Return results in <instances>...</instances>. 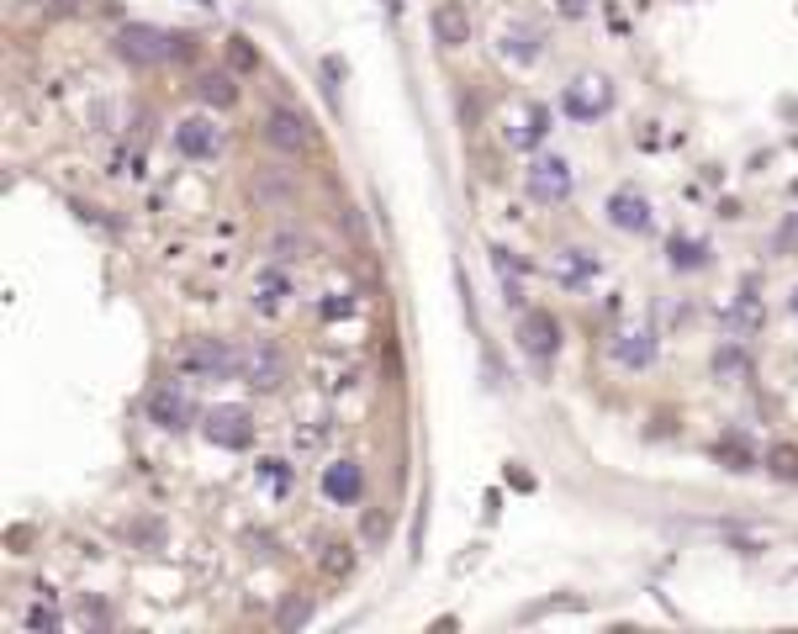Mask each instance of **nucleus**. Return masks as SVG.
I'll return each instance as SVG.
<instances>
[{
    "mask_svg": "<svg viewBox=\"0 0 798 634\" xmlns=\"http://www.w3.org/2000/svg\"><path fill=\"white\" fill-rule=\"evenodd\" d=\"M238 360H244V349H233L222 339H191L175 354L180 376H196V381H228V376H238Z\"/></svg>",
    "mask_w": 798,
    "mask_h": 634,
    "instance_id": "nucleus-1",
    "label": "nucleus"
},
{
    "mask_svg": "<svg viewBox=\"0 0 798 634\" xmlns=\"http://www.w3.org/2000/svg\"><path fill=\"white\" fill-rule=\"evenodd\" d=\"M259 133H265V143H270L281 159H307V154H318V127H312L296 106H275Z\"/></svg>",
    "mask_w": 798,
    "mask_h": 634,
    "instance_id": "nucleus-2",
    "label": "nucleus"
},
{
    "mask_svg": "<svg viewBox=\"0 0 798 634\" xmlns=\"http://www.w3.org/2000/svg\"><path fill=\"white\" fill-rule=\"evenodd\" d=\"M561 106H566V117H577V122H598V117L614 111V80H608V74H577V80L566 85Z\"/></svg>",
    "mask_w": 798,
    "mask_h": 634,
    "instance_id": "nucleus-3",
    "label": "nucleus"
},
{
    "mask_svg": "<svg viewBox=\"0 0 798 634\" xmlns=\"http://www.w3.org/2000/svg\"><path fill=\"white\" fill-rule=\"evenodd\" d=\"M170 43H175V32H164V27H154V22H122L117 27V53L127 64H159V59H170Z\"/></svg>",
    "mask_w": 798,
    "mask_h": 634,
    "instance_id": "nucleus-4",
    "label": "nucleus"
},
{
    "mask_svg": "<svg viewBox=\"0 0 798 634\" xmlns=\"http://www.w3.org/2000/svg\"><path fill=\"white\" fill-rule=\"evenodd\" d=\"M201 434H207L217 450H249L254 444V418L244 413V407L222 402V407H212V413L201 418Z\"/></svg>",
    "mask_w": 798,
    "mask_h": 634,
    "instance_id": "nucleus-5",
    "label": "nucleus"
},
{
    "mask_svg": "<svg viewBox=\"0 0 798 634\" xmlns=\"http://www.w3.org/2000/svg\"><path fill=\"white\" fill-rule=\"evenodd\" d=\"M524 191H529V201H540V207H555V201H566V196H571V164H566L561 154L534 159L529 175H524Z\"/></svg>",
    "mask_w": 798,
    "mask_h": 634,
    "instance_id": "nucleus-6",
    "label": "nucleus"
},
{
    "mask_svg": "<svg viewBox=\"0 0 798 634\" xmlns=\"http://www.w3.org/2000/svg\"><path fill=\"white\" fill-rule=\"evenodd\" d=\"M238 376H244L254 391H275L286 381V360H281V349L275 344H249L244 349V360H238Z\"/></svg>",
    "mask_w": 798,
    "mask_h": 634,
    "instance_id": "nucleus-7",
    "label": "nucleus"
},
{
    "mask_svg": "<svg viewBox=\"0 0 798 634\" xmlns=\"http://www.w3.org/2000/svg\"><path fill=\"white\" fill-rule=\"evenodd\" d=\"M175 148L185 159H217L222 154V133H217V122L212 117H180L175 122Z\"/></svg>",
    "mask_w": 798,
    "mask_h": 634,
    "instance_id": "nucleus-8",
    "label": "nucleus"
},
{
    "mask_svg": "<svg viewBox=\"0 0 798 634\" xmlns=\"http://www.w3.org/2000/svg\"><path fill=\"white\" fill-rule=\"evenodd\" d=\"M323 497L339 502V508H355L365 497V465L360 460H333L323 465Z\"/></svg>",
    "mask_w": 798,
    "mask_h": 634,
    "instance_id": "nucleus-9",
    "label": "nucleus"
},
{
    "mask_svg": "<svg viewBox=\"0 0 798 634\" xmlns=\"http://www.w3.org/2000/svg\"><path fill=\"white\" fill-rule=\"evenodd\" d=\"M191 418H196V407H191V397H185L180 386H154V391H148V423L191 428Z\"/></svg>",
    "mask_w": 798,
    "mask_h": 634,
    "instance_id": "nucleus-10",
    "label": "nucleus"
},
{
    "mask_svg": "<svg viewBox=\"0 0 798 634\" xmlns=\"http://www.w3.org/2000/svg\"><path fill=\"white\" fill-rule=\"evenodd\" d=\"M518 349L534 354V360H550V354L561 349V323H555L550 312H529L524 323H518Z\"/></svg>",
    "mask_w": 798,
    "mask_h": 634,
    "instance_id": "nucleus-11",
    "label": "nucleus"
},
{
    "mask_svg": "<svg viewBox=\"0 0 798 634\" xmlns=\"http://www.w3.org/2000/svg\"><path fill=\"white\" fill-rule=\"evenodd\" d=\"M608 222L624 233H645L651 228V201H645L640 191H614L608 196Z\"/></svg>",
    "mask_w": 798,
    "mask_h": 634,
    "instance_id": "nucleus-12",
    "label": "nucleus"
},
{
    "mask_svg": "<svg viewBox=\"0 0 798 634\" xmlns=\"http://www.w3.org/2000/svg\"><path fill=\"white\" fill-rule=\"evenodd\" d=\"M434 43H444V48H466V43H471V16H466V6H455V0L434 6Z\"/></svg>",
    "mask_w": 798,
    "mask_h": 634,
    "instance_id": "nucleus-13",
    "label": "nucleus"
},
{
    "mask_svg": "<svg viewBox=\"0 0 798 634\" xmlns=\"http://www.w3.org/2000/svg\"><path fill=\"white\" fill-rule=\"evenodd\" d=\"M540 53H545V32H540V27L513 22V27L503 32V59H508V64H534Z\"/></svg>",
    "mask_w": 798,
    "mask_h": 634,
    "instance_id": "nucleus-14",
    "label": "nucleus"
},
{
    "mask_svg": "<svg viewBox=\"0 0 798 634\" xmlns=\"http://www.w3.org/2000/svg\"><path fill=\"white\" fill-rule=\"evenodd\" d=\"M249 296H254V312H259V317H281V307L291 302V281H286L281 270H265V275L254 281Z\"/></svg>",
    "mask_w": 798,
    "mask_h": 634,
    "instance_id": "nucleus-15",
    "label": "nucleus"
},
{
    "mask_svg": "<svg viewBox=\"0 0 798 634\" xmlns=\"http://www.w3.org/2000/svg\"><path fill=\"white\" fill-rule=\"evenodd\" d=\"M614 360H619V365H629V370H645V365L656 360V333H651V328L624 333V339L614 344Z\"/></svg>",
    "mask_w": 798,
    "mask_h": 634,
    "instance_id": "nucleus-16",
    "label": "nucleus"
},
{
    "mask_svg": "<svg viewBox=\"0 0 798 634\" xmlns=\"http://www.w3.org/2000/svg\"><path fill=\"white\" fill-rule=\"evenodd\" d=\"M555 275H561V286H587L592 275H598V259L587 249H561L555 254Z\"/></svg>",
    "mask_w": 798,
    "mask_h": 634,
    "instance_id": "nucleus-17",
    "label": "nucleus"
},
{
    "mask_svg": "<svg viewBox=\"0 0 798 634\" xmlns=\"http://www.w3.org/2000/svg\"><path fill=\"white\" fill-rule=\"evenodd\" d=\"M196 96L207 101V106H217V111H228V106H238V80H233L228 69H212V74H201Z\"/></svg>",
    "mask_w": 798,
    "mask_h": 634,
    "instance_id": "nucleus-18",
    "label": "nucleus"
},
{
    "mask_svg": "<svg viewBox=\"0 0 798 634\" xmlns=\"http://www.w3.org/2000/svg\"><path fill=\"white\" fill-rule=\"evenodd\" d=\"M725 328H730V339H751V333L762 328V302H756V296H740V302H730V307H725Z\"/></svg>",
    "mask_w": 798,
    "mask_h": 634,
    "instance_id": "nucleus-19",
    "label": "nucleus"
},
{
    "mask_svg": "<svg viewBox=\"0 0 798 634\" xmlns=\"http://www.w3.org/2000/svg\"><path fill=\"white\" fill-rule=\"evenodd\" d=\"M545 133H550V106H529V111H524V122L513 127V143H518V148H529V143H540Z\"/></svg>",
    "mask_w": 798,
    "mask_h": 634,
    "instance_id": "nucleus-20",
    "label": "nucleus"
},
{
    "mask_svg": "<svg viewBox=\"0 0 798 634\" xmlns=\"http://www.w3.org/2000/svg\"><path fill=\"white\" fill-rule=\"evenodd\" d=\"M666 249H672V265L677 270H703V265H709V244H698V238H682L677 233Z\"/></svg>",
    "mask_w": 798,
    "mask_h": 634,
    "instance_id": "nucleus-21",
    "label": "nucleus"
},
{
    "mask_svg": "<svg viewBox=\"0 0 798 634\" xmlns=\"http://www.w3.org/2000/svg\"><path fill=\"white\" fill-rule=\"evenodd\" d=\"M254 191H259V201H291V196H296V180H291V175H281V170L270 164V170H259Z\"/></svg>",
    "mask_w": 798,
    "mask_h": 634,
    "instance_id": "nucleus-22",
    "label": "nucleus"
},
{
    "mask_svg": "<svg viewBox=\"0 0 798 634\" xmlns=\"http://www.w3.org/2000/svg\"><path fill=\"white\" fill-rule=\"evenodd\" d=\"M767 471H772L777 481H798V444H772Z\"/></svg>",
    "mask_w": 798,
    "mask_h": 634,
    "instance_id": "nucleus-23",
    "label": "nucleus"
},
{
    "mask_svg": "<svg viewBox=\"0 0 798 634\" xmlns=\"http://www.w3.org/2000/svg\"><path fill=\"white\" fill-rule=\"evenodd\" d=\"M714 460L725 465V471H751V465H756L751 450H746V444H735V439H719L714 444Z\"/></svg>",
    "mask_w": 798,
    "mask_h": 634,
    "instance_id": "nucleus-24",
    "label": "nucleus"
},
{
    "mask_svg": "<svg viewBox=\"0 0 798 634\" xmlns=\"http://www.w3.org/2000/svg\"><path fill=\"white\" fill-rule=\"evenodd\" d=\"M323 571L333 576V582H344V576L355 571V550H349V545H328L323 550Z\"/></svg>",
    "mask_w": 798,
    "mask_h": 634,
    "instance_id": "nucleus-25",
    "label": "nucleus"
},
{
    "mask_svg": "<svg viewBox=\"0 0 798 634\" xmlns=\"http://www.w3.org/2000/svg\"><path fill=\"white\" fill-rule=\"evenodd\" d=\"M228 64H233L238 74H254V69H259V48L249 43V37H233V43H228Z\"/></svg>",
    "mask_w": 798,
    "mask_h": 634,
    "instance_id": "nucleus-26",
    "label": "nucleus"
},
{
    "mask_svg": "<svg viewBox=\"0 0 798 634\" xmlns=\"http://www.w3.org/2000/svg\"><path fill=\"white\" fill-rule=\"evenodd\" d=\"M714 370H719V381H730V376H740V370H746V354H740L735 344H730V349H719Z\"/></svg>",
    "mask_w": 798,
    "mask_h": 634,
    "instance_id": "nucleus-27",
    "label": "nucleus"
},
{
    "mask_svg": "<svg viewBox=\"0 0 798 634\" xmlns=\"http://www.w3.org/2000/svg\"><path fill=\"white\" fill-rule=\"evenodd\" d=\"M170 59H180V64H196V59H201V43H196V37H185V32H175Z\"/></svg>",
    "mask_w": 798,
    "mask_h": 634,
    "instance_id": "nucleus-28",
    "label": "nucleus"
},
{
    "mask_svg": "<svg viewBox=\"0 0 798 634\" xmlns=\"http://www.w3.org/2000/svg\"><path fill=\"white\" fill-rule=\"evenodd\" d=\"M281 259H302V249H307V238H296V233H275V244H270Z\"/></svg>",
    "mask_w": 798,
    "mask_h": 634,
    "instance_id": "nucleus-29",
    "label": "nucleus"
},
{
    "mask_svg": "<svg viewBox=\"0 0 798 634\" xmlns=\"http://www.w3.org/2000/svg\"><path fill=\"white\" fill-rule=\"evenodd\" d=\"M259 471H265V481H270V487H281V492L291 487V465H286V460H265Z\"/></svg>",
    "mask_w": 798,
    "mask_h": 634,
    "instance_id": "nucleus-30",
    "label": "nucleus"
},
{
    "mask_svg": "<svg viewBox=\"0 0 798 634\" xmlns=\"http://www.w3.org/2000/svg\"><path fill=\"white\" fill-rule=\"evenodd\" d=\"M307 619H312V603H307V598H296V603H291V608L281 613V624H286V629H296V624H307Z\"/></svg>",
    "mask_w": 798,
    "mask_h": 634,
    "instance_id": "nucleus-31",
    "label": "nucleus"
},
{
    "mask_svg": "<svg viewBox=\"0 0 798 634\" xmlns=\"http://www.w3.org/2000/svg\"><path fill=\"white\" fill-rule=\"evenodd\" d=\"M386 529H392V524H386V513H370V518H365V539H370V545H381Z\"/></svg>",
    "mask_w": 798,
    "mask_h": 634,
    "instance_id": "nucleus-32",
    "label": "nucleus"
},
{
    "mask_svg": "<svg viewBox=\"0 0 798 634\" xmlns=\"http://www.w3.org/2000/svg\"><path fill=\"white\" fill-rule=\"evenodd\" d=\"M592 0H561V16H587Z\"/></svg>",
    "mask_w": 798,
    "mask_h": 634,
    "instance_id": "nucleus-33",
    "label": "nucleus"
},
{
    "mask_svg": "<svg viewBox=\"0 0 798 634\" xmlns=\"http://www.w3.org/2000/svg\"><path fill=\"white\" fill-rule=\"evenodd\" d=\"M349 312H355V302H328L323 307V317H349Z\"/></svg>",
    "mask_w": 798,
    "mask_h": 634,
    "instance_id": "nucleus-34",
    "label": "nucleus"
},
{
    "mask_svg": "<svg viewBox=\"0 0 798 634\" xmlns=\"http://www.w3.org/2000/svg\"><path fill=\"white\" fill-rule=\"evenodd\" d=\"M48 6H53V11L64 16V11H80V0H48Z\"/></svg>",
    "mask_w": 798,
    "mask_h": 634,
    "instance_id": "nucleus-35",
    "label": "nucleus"
},
{
    "mask_svg": "<svg viewBox=\"0 0 798 634\" xmlns=\"http://www.w3.org/2000/svg\"><path fill=\"white\" fill-rule=\"evenodd\" d=\"M793 312H798V291H793Z\"/></svg>",
    "mask_w": 798,
    "mask_h": 634,
    "instance_id": "nucleus-36",
    "label": "nucleus"
}]
</instances>
